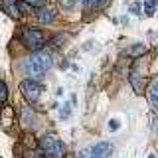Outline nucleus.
Masks as SVG:
<instances>
[{
  "label": "nucleus",
  "instance_id": "a211bd4d",
  "mask_svg": "<svg viewBox=\"0 0 158 158\" xmlns=\"http://www.w3.org/2000/svg\"><path fill=\"white\" fill-rule=\"evenodd\" d=\"M152 128H154V132H158V118H152Z\"/></svg>",
  "mask_w": 158,
  "mask_h": 158
},
{
  "label": "nucleus",
  "instance_id": "f03ea898",
  "mask_svg": "<svg viewBox=\"0 0 158 158\" xmlns=\"http://www.w3.org/2000/svg\"><path fill=\"white\" fill-rule=\"evenodd\" d=\"M20 40H22V44L28 49L40 52V49L44 48V44H46V34H44L40 28H26V30H22V34H20Z\"/></svg>",
  "mask_w": 158,
  "mask_h": 158
},
{
  "label": "nucleus",
  "instance_id": "0eeeda50",
  "mask_svg": "<svg viewBox=\"0 0 158 158\" xmlns=\"http://www.w3.org/2000/svg\"><path fill=\"white\" fill-rule=\"evenodd\" d=\"M113 152V146L109 142H99L91 148V158H109Z\"/></svg>",
  "mask_w": 158,
  "mask_h": 158
},
{
  "label": "nucleus",
  "instance_id": "39448f33",
  "mask_svg": "<svg viewBox=\"0 0 158 158\" xmlns=\"http://www.w3.org/2000/svg\"><path fill=\"white\" fill-rule=\"evenodd\" d=\"M0 10H2L4 14H8L10 18H20L22 14H20V8H18V2L16 0H0Z\"/></svg>",
  "mask_w": 158,
  "mask_h": 158
},
{
  "label": "nucleus",
  "instance_id": "6ab92c4d",
  "mask_svg": "<svg viewBox=\"0 0 158 158\" xmlns=\"http://www.w3.org/2000/svg\"><path fill=\"white\" fill-rule=\"evenodd\" d=\"M132 12L138 14V12H140V6H138V4H135V6H132Z\"/></svg>",
  "mask_w": 158,
  "mask_h": 158
},
{
  "label": "nucleus",
  "instance_id": "f257e3e1",
  "mask_svg": "<svg viewBox=\"0 0 158 158\" xmlns=\"http://www.w3.org/2000/svg\"><path fill=\"white\" fill-rule=\"evenodd\" d=\"M49 65H52V56L46 52H36L32 57H28L26 61H24V73L34 79V81H42V77L46 75V71L49 69Z\"/></svg>",
  "mask_w": 158,
  "mask_h": 158
},
{
  "label": "nucleus",
  "instance_id": "4468645a",
  "mask_svg": "<svg viewBox=\"0 0 158 158\" xmlns=\"http://www.w3.org/2000/svg\"><path fill=\"white\" fill-rule=\"evenodd\" d=\"M118 127H121V121H118V118H113V121H109V131H111V132L118 131Z\"/></svg>",
  "mask_w": 158,
  "mask_h": 158
},
{
  "label": "nucleus",
  "instance_id": "dca6fc26",
  "mask_svg": "<svg viewBox=\"0 0 158 158\" xmlns=\"http://www.w3.org/2000/svg\"><path fill=\"white\" fill-rule=\"evenodd\" d=\"M61 2V6L65 8V10H69V8H73V4H75V0H59Z\"/></svg>",
  "mask_w": 158,
  "mask_h": 158
},
{
  "label": "nucleus",
  "instance_id": "f3484780",
  "mask_svg": "<svg viewBox=\"0 0 158 158\" xmlns=\"http://www.w3.org/2000/svg\"><path fill=\"white\" fill-rule=\"evenodd\" d=\"M59 115H61V118H67L69 117V105H67V103L61 107V113H59Z\"/></svg>",
  "mask_w": 158,
  "mask_h": 158
},
{
  "label": "nucleus",
  "instance_id": "9b49d317",
  "mask_svg": "<svg viewBox=\"0 0 158 158\" xmlns=\"http://www.w3.org/2000/svg\"><path fill=\"white\" fill-rule=\"evenodd\" d=\"M158 6V0H146L144 2V16H152Z\"/></svg>",
  "mask_w": 158,
  "mask_h": 158
},
{
  "label": "nucleus",
  "instance_id": "6e6552de",
  "mask_svg": "<svg viewBox=\"0 0 158 158\" xmlns=\"http://www.w3.org/2000/svg\"><path fill=\"white\" fill-rule=\"evenodd\" d=\"M148 103L154 111H158V81H152L150 89H148Z\"/></svg>",
  "mask_w": 158,
  "mask_h": 158
},
{
  "label": "nucleus",
  "instance_id": "f8f14e48",
  "mask_svg": "<svg viewBox=\"0 0 158 158\" xmlns=\"http://www.w3.org/2000/svg\"><path fill=\"white\" fill-rule=\"evenodd\" d=\"M85 8H103L107 4V0H83Z\"/></svg>",
  "mask_w": 158,
  "mask_h": 158
},
{
  "label": "nucleus",
  "instance_id": "2eb2a0df",
  "mask_svg": "<svg viewBox=\"0 0 158 158\" xmlns=\"http://www.w3.org/2000/svg\"><path fill=\"white\" fill-rule=\"evenodd\" d=\"M26 4H30V6H46L48 0H24Z\"/></svg>",
  "mask_w": 158,
  "mask_h": 158
},
{
  "label": "nucleus",
  "instance_id": "7ed1b4c3",
  "mask_svg": "<svg viewBox=\"0 0 158 158\" xmlns=\"http://www.w3.org/2000/svg\"><path fill=\"white\" fill-rule=\"evenodd\" d=\"M40 150L46 158H63V142L59 138L48 135L40 140Z\"/></svg>",
  "mask_w": 158,
  "mask_h": 158
},
{
  "label": "nucleus",
  "instance_id": "ddd939ff",
  "mask_svg": "<svg viewBox=\"0 0 158 158\" xmlns=\"http://www.w3.org/2000/svg\"><path fill=\"white\" fill-rule=\"evenodd\" d=\"M6 101H8V87L4 81H0V105H4Z\"/></svg>",
  "mask_w": 158,
  "mask_h": 158
},
{
  "label": "nucleus",
  "instance_id": "1a4fd4ad",
  "mask_svg": "<svg viewBox=\"0 0 158 158\" xmlns=\"http://www.w3.org/2000/svg\"><path fill=\"white\" fill-rule=\"evenodd\" d=\"M128 81H131L132 89H135V93H138L140 95L142 93V83H140V75H138V69H132L131 75H128Z\"/></svg>",
  "mask_w": 158,
  "mask_h": 158
},
{
  "label": "nucleus",
  "instance_id": "20e7f679",
  "mask_svg": "<svg viewBox=\"0 0 158 158\" xmlns=\"http://www.w3.org/2000/svg\"><path fill=\"white\" fill-rule=\"evenodd\" d=\"M20 91L26 97V101L34 103L42 95V85H40V81H34V79H24V81L20 83Z\"/></svg>",
  "mask_w": 158,
  "mask_h": 158
},
{
  "label": "nucleus",
  "instance_id": "423d86ee",
  "mask_svg": "<svg viewBox=\"0 0 158 158\" xmlns=\"http://www.w3.org/2000/svg\"><path fill=\"white\" fill-rule=\"evenodd\" d=\"M56 8L53 6H42L40 8V12H38V20H40V24H53V20H56Z\"/></svg>",
  "mask_w": 158,
  "mask_h": 158
},
{
  "label": "nucleus",
  "instance_id": "9d476101",
  "mask_svg": "<svg viewBox=\"0 0 158 158\" xmlns=\"http://www.w3.org/2000/svg\"><path fill=\"white\" fill-rule=\"evenodd\" d=\"M34 123V113L30 111V109H22V125L26 128H32L30 125Z\"/></svg>",
  "mask_w": 158,
  "mask_h": 158
}]
</instances>
